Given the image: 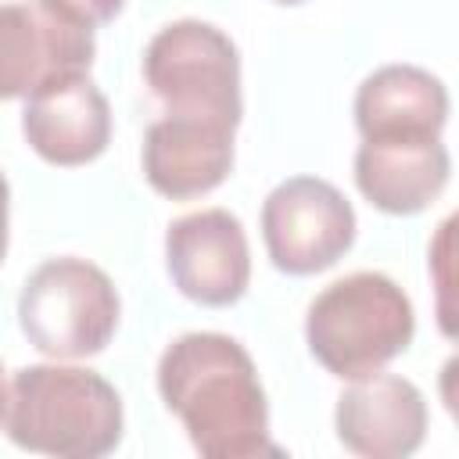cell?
I'll return each mask as SVG.
<instances>
[{
	"label": "cell",
	"mask_w": 459,
	"mask_h": 459,
	"mask_svg": "<svg viewBox=\"0 0 459 459\" xmlns=\"http://www.w3.org/2000/svg\"><path fill=\"white\" fill-rule=\"evenodd\" d=\"M158 394L201 459H265L269 402L247 348L215 330L179 333L158 359Z\"/></svg>",
	"instance_id": "1"
},
{
	"label": "cell",
	"mask_w": 459,
	"mask_h": 459,
	"mask_svg": "<svg viewBox=\"0 0 459 459\" xmlns=\"http://www.w3.org/2000/svg\"><path fill=\"white\" fill-rule=\"evenodd\" d=\"M122 398L86 366L61 359L25 366L11 377V402L4 430L36 455L54 459H100L122 441Z\"/></svg>",
	"instance_id": "2"
},
{
	"label": "cell",
	"mask_w": 459,
	"mask_h": 459,
	"mask_svg": "<svg viewBox=\"0 0 459 459\" xmlns=\"http://www.w3.org/2000/svg\"><path fill=\"white\" fill-rule=\"evenodd\" d=\"M416 333L409 294L384 273L359 269L326 283L305 316L312 359L341 380L380 373Z\"/></svg>",
	"instance_id": "3"
},
{
	"label": "cell",
	"mask_w": 459,
	"mask_h": 459,
	"mask_svg": "<svg viewBox=\"0 0 459 459\" xmlns=\"http://www.w3.org/2000/svg\"><path fill=\"white\" fill-rule=\"evenodd\" d=\"M118 290L90 258L61 255L39 262L18 294V323L29 344L50 359L72 362L108 348L118 326Z\"/></svg>",
	"instance_id": "4"
},
{
	"label": "cell",
	"mask_w": 459,
	"mask_h": 459,
	"mask_svg": "<svg viewBox=\"0 0 459 459\" xmlns=\"http://www.w3.org/2000/svg\"><path fill=\"white\" fill-rule=\"evenodd\" d=\"M143 79L165 111L240 122V54L212 22L179 18L161 25L143 50Z\"/></svg>",
	"instance_id": "5"
},
{
	"label": "cell",
	"mask_w": 459,
	"mask_h": 459,
	"mask_svg": "<svg viewBox=\"0 0 459 459\" xmlns=\"http://www.w3.org/2000/svg\"><path fill=\"white\" fill-rule=\"evenodd\" d=\"M262 240L280 273H323L351 247L355 208L330 179L290 176L262 201Z\"/></svg>",
	"instance_id": "6"
},
{
	"label": "cell",
	"mask_w": 459,
	"mask_h": 459,
	"mask_svg": "<svg viewBox=\"0 0 459 459\" xmlns=\"http://www.w3.org/2000/svg\"><path fill=\"white\" fill-rule=\"evenodd\" d=\"M93 54V29L39 0L0 4V100L32 97L61 75L90 72Z\"/></svg>",
	"instance_id": "7"
},
{
	"label": "cell",
	"mask_w": 459,
	"mask_h": 459,
	"mask_svg": "<svg viewBox=\"0 0 459 459\" xmlns=\"http://www.w3.org/2000/svg\"><path fill=\"white\" fill-rule=\"evenodd\" d=\"M165 265L183 298L226 308L251 283V247L240 219L226 208L186 212L169 222Z\"/></svg>",
	"instance_id": "8"
},
{
	"label": "cell",
	"mask_w": 459,
	"mask_h": 459,
	"mask_svg": "<svg viewBox=\"0 0 459 459\" xmlns=\"http://www.w3.org/2000/svg\"><path fill=\"white\" fill-rule=\"evenodd\" d=\"M427 398L398 373L348 380L333 409L337 441L362 459H405L427 437Z\"/></svg>",
	"instance_id": "9"
},
{
	"label": "cell",
	"mask_w": 459,
	"mask_h": 459,
	"mask_svg": "<svg viewBox=\"0 0 459 459\" xmlns=\"http://www.w3.org/2000/svg\"><path fill=\"white\" fill-rule=\"evenodd\" d=\"M233 122L165 111L143 133V176L169 201H194L233 172Z\"/></svg>",
	"instance_id": "10"
},
{
	"label": "cell",
	"mask_w": 459,
	"mask_h": 459,
	"mask_svg": "<svg viewBox=\"0 0 459 459\" xmlns=\"http://www.w3.org/2000/svg\"><path fill=\"white\" fill-rule=\"evenodd\" d=\"M25 143L57 169H75L100 158L111 143V108L86 72L61 75L25 97Z\"/></svg>",
	"instance_id": "11"
},
{
	"label": "cell",
	"mask_w": 459,
	"mask_h": 459,
	"mask_svg": "<svg viewBox=\"0 0 459 459\" xmlns=\"http://www.w3.org/2000/svg\"><path fill=\"white\" fill-rule=\"evenodd\" d=\"M452 158L434 140H362L355 151L359 194L387 215L427 212L448 186Z\"/></svg>",
	"instance_id": "12"
},
{
	"label": "cell",
	"mask_w": 459,
	"mask_h": 459,
	"mask_svg": "<svg viewBox=\"0 0 459 459\" xmlns=\"http://www.w3.org/2000/svg\"><path fill=\"white\" fill-rule=\"evenodd\" d=\"M448 122V90L416 65H384L355 93L362 140H434Z\"/></svg>",
	"instance_id": "13"
},
{
	"label": "cell",
	"mask_w": 459,
	"mask_h": 459,
	"mask_svg": "<svg viewBox=\"0 0 459 459\" xmlns=\"http://www.w3.org/2000/svg\"><path fill=\"white\" fill-rule=\"evenodd\" d=\"M39 4H47L50 11H57V14H65L86 29H97V25L111 22L126 0H39Z\"/></svg>",
	"instance_id": "14"
},
{
	"label": "cell",
	"mask_w": 459,
	"mask_h": 459,
	"mask_svg": "<svg viewBox=\"0 0 459 459\" xmlns=\"http://www.w3.org/2000/svg\"><path fill=\"white\" fill-rule=\"evenodd\" d=\"M7 222H11V186L0 172V262L7 255Z\"/></svg>",
	"instance_id": "15"
},
{
	"label": "cell",
	"mask_w": 459,
	"mask_h": 459,
	"mask_svg": "<svg viewBox=\"0 0 459 459\" xmlns=\"http://www.w3.org/2000/svg\"><path fill=\"white\" fill-rule=\"evenodd\" d=\"M7 402H11V380H7L4 362H0V427H4V420H7Z\"/></svg>",
	"instance_id": "16"
},
{
	"label": "cell",
	"mask_w": 459,
	"mask_h": 459,
	"mask_svg": "<svg viewBox=\"0 0 459 459\" xmlns=\"http://www.w3.org/2000/svg\"><path fill=\"white\" fill-rule=\"evenodd\" d=\"M276 4H305V0H276Z\"/></svg>",
	"instance_id": "17"
}]
</instances>
